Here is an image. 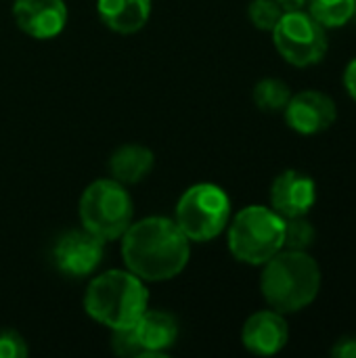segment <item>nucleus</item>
Masks as SVG:
<instances>
[{"mask_svg":"<svg viewBox=\"0 0 356 358\" xmlns=\"http://www.w3.org/2000/svg\"><path fill=\"white\" fill-rule=\"evenodd\" d=\"M103 239H99L97 235L84 231H69L65 233L52 252L55 264L57 268L67 275V277H86L92 275L101 260H103Z\"/></svg>","mask_w":356,"mask_h":358,"instance_id":"nucleus-9","label":"nucleus"},{"mask_svg":"<svg viewBox=\"0 0 356 358\" xmlns=\"http://www.w3.org/2000/svg\"><path fill=\"white\" fill-rule=\"evenodd\" d=\"M111 348L118 357L134 358L143 357V348L134 336V329H113V338H111Z\"/></svg>","mask_w":356,"mask_h":358,"instance_id":"nucleus-20","label":"nucleus"},{"mask_svg":"<svg viewBox=\"0 0 356 358\" xmlns=\"http://www.w3.org/2000/svg\"><path fill=\"white\" fill-rule=\"evenodd\" d=\"M315 203L317 185L300 170H285L271 185V208L281 218L308 216Z\"/></svg>","mask_w":356,"mask_h":358,"instance_id":"nucleus-10","label":"nucleus"},{"mask_svg":"<svg viewBox=\"0 0 356 358\" xmlns=\"http://www.w3.org/2000/svg\"><path fill=\"white\" fill-rule=\"evenodd\" d=\"M122 239L124 262L143 281L174 279L191 256L187 235L174 220L164 216H149L130 224Z\"/></svg>","mask_w":356,"mask_h":358,"instance_id":"nucleus-1","label":"nucleus"},{"mask_svg":"<svg viewBox=\"0 0 356 358\" xmlns=\"http://www.w3.org/2000/svg\"><path fill=\"white\" fill-rule=\"evenodd\" d=\"M308 13L325 29H338L353 21L355 0H308Z\"/></svg>","mask_w":356,"mask_h":358,"instance_id":"nucleus-16","label":"nucleus"},{"mask_svg":"<svg viewBox=\"0 0 356 358\" xmlns=\"http://www.w3.org/2000/svg\"><path fill=\"white\" fill-rule=\"evenodd\" d=\"M153 164L155 155L151 149L143 145H122L109 159V172L113 180L122 185H136L153 170Z\"/></svg>","mask_w":356,"mask_h":358,"instance_id":"nucleus-15","label":"nucleus"},{"mask_svg":"<svg viewBox=\"0 0 356 358\" xmlns=\"http://www.w3.org/2000/svg\"><path fill=\"white\" fill-rule=\"evenodd\" d=\"M254 103L258 109L275 113V111H283L285 105L292 99V90L290 86L279 80V78H264L254 86Z\"/></svg>","mask_w":356,"mask_h":358,"instance_id":"nucleus-17","label":"nucleus"},{"mask_svg":"<svg viewBox=\"0 0 356 358\" xmlns=\"http://www.w3.org/2000/svg\"><path fill=\"white\" fill-rule=\"evenodd\" d=\"M271 34L277 52L294 67H311L321 63L329 48L327 29L302 8L285 10Z\"/></svg>","mask_w":356,"mask_h":358,"instance_id":"nucleus-7","label":"nucleus"},{"mask_svg":"<svg viewBox=\"0 0 356 358\" xmlns=\"http://www.w3.org/2000/svg\"><path fill=\"white\" fill-rule=\"evenodd\" d=\"M283 113L287 126L304 136L325 132L338 120L336 101L321 90H302L292 94Z\"/></svg>","mask_w":356,"mask_h":358,"instance_id":"nucleus-8","label":"nucleus"},{"mask_svg":"<svg viewBox=\"0 0 356 358\" xmlns=\"http://www.w3.org/2000/svg\"><path fill=\"white\" fill-rule=\"evenodd\" d=\"M149 292L130 271H107L94 277L84 296L86 313L109 329H130L143 317Z\"/></svg>","mask_w":356,"mask_h":358,"instance_id":"nucleus-3","label":"nucleus"},{"mask_svg":"<svg viewBox=\"0 0 356 358\" xmlns=\"http://www.w3.org/2000/svg\"><path fill=\"white\" fill-rule=\"evenodd\" d=\"M353 21H356V0H355V10H353Z\"/></svg>","mask_w":356,"mask_h":358,"instance_id":"nucleus-25","label":"nucleus"},{"mask_svg":"<svg viewBox=\"0 0 356 358\" xmlns=\"http://www.w3.org/2000/svg\"><path fill=\"white\" fill-rule=\"evenodd\" d=\"M329 355L336 358H356V336H344L340 338Z\"/></svg>","mask_w":356,"mask_h":358,"instance_id":"nucleus-22","label":"nucleus"},{"mask_svg":"<svg viewBox=\"0 0 356 358\" xmlns=\"http://www.w3.org/2000/svg\"><path fill=\"white\" fill-rule=\"evenodd\" d=\"M101 21L118 34L138 31L151 15V0H97Z\"/></svg>","mask_w":356,"mask_h":358,"instance_id":"nucleus-14","label":"nucleus"},{"mask_svg":"<svg viewBox=\"0 0 356 358\" xmlns=\"http://www.w3.org/2000/svg\"><path fill=\"white\" fill-rule=\"evenodd\" d=\"M283 233L285 218H281L273 208L248 206L231 220L229 250L239 262L262 266L283 250Z\"/></svg>","mask_w":356,"mask_h":358,"instance_id":"nucleus-4","label":"nucleus"},{"mask_svg":"<svg viewBox=\"0 0 356 358\" xmlns=\"http://www.w3.org/2000/svg\"><path fill=\"white\" fill-rule=\"evenodd\" d=\"M281 4L283 10H298V8H304L308 0H277Z\"/></svg>","mask_w":356,"mask_h":358,"instance_id":"nucleus-24","label":"nucleus"},{"mask_svg":"<svg viewBox=\"0 0 356 358\" xmlns=\"http://www.w3.org/2000/svg\"><path fill=\"white\" fill-rule=\"evenodd\" d=\"M132 199L118 180H94L80 197L82 227L103 241L122 237L132 224Z\"/></svg>","mask_w":356,"mask_h":358,"instance_id":"nucleus-5","label":"nucleus"},{"mask_svg":"<svg viewBox=\"0 0 356 358\" xmlns=\"http://www.w3.org/2000/svg\"><path fill=\"white\" fill-rule=\"evenodd\" d=\"M231 220V199L218 185L199 182L189 187L176 206L174 222L189 241H212Z\"/></svg>","mask_w":356,"mask_h":358,"instance_id":"nucleus-6","label":"nucleus"},{"mask_svg":"<svg viewBox=\"0 0 356 358\" xmlns=\"http://www.w3.org/2000/svg\"><path fill=\"white\" fill-rule=\"evenodd\" d=\"M344 86H346L348 94L353 96V101L356 103V57L344 69Z\"/></svg>","mask_w":356,"mask_h":358,"instance_id":"nucleus-23","label":"nucleus"},{"mask_svg":"<svg viewBox=\"0 0 356 358\" xmlns=\"http://www.w3.org/2000/svg\"><path fill=\"white\" fill-rule=\"evenodd\" d=\"M241 342L245 350L256 357H273L281 352L290 342V325L285 315L277 310L254 313L241 329Z\"/></svg>","mask_w":356,"mask_h":358,"instance_id":"nucleus-12","label":"nucleus"},{"mask_svg":"<svg viewBox=\"0 0 356 358\" xmlns=\"http://www.w3.org/2000/svg\"><path fill=\"white\" fill-rule=\"evenodd\" d=\"M285 10L277 0H252L248 6V17L256 29L273 31Z\"/></svg>","mask_w":356,"mask_h":358,"instance_id":"nucleus-19","label":"nucleus"},{"mask_svg":"<svg viewBox=\"0 0 356 358\" xmlns=\"http://www.w3.org/2000/svg\"><path fill=\"white\" fill-rule=\"evenodd\" d=\"M13 17L21 31L36 40H48L63 31L67 6L63 0H15Z\"/></svg>","mask_w":356,"mask_h":358,"instance_id":"nucleus-11","label":"nucleus"},{"mask_svg":"<svg viewBox=\"0 0 356 358\" xmlns=\"http://www.w3.org/2000/svg\"><path fill=\"white\" fill-rule=\"evenodd\" d=\"M262 266L260 292L273 310L292 315L317 300L321 292V266L308 252L283 248Z\"/></svg>","mask_w":356,"mask_h":358,"instance_id":"nucleus-2","label":"nucleus"},{"mask_svg":"<svg viewBox=\"0 0 356 358\" xmlns=\"http://www.w3.org/2000/svg\"><path fill=\"white\" fill-rule=\"evenodd\" d=\"M315 239H317V231L306 216L285 218V233H283V248L285 250L308 252L315 245Z\"/></svg>","mask_w":356,"mask_h":358,"instance_id":"nucleus-18","label":"nucleus"},{"mask_svg":"<svg viewBox=\"0 0 356 358\" xmlns=\"http://www.w3.org/2000/svg\"><path fill=\"white\" fill-rule=\"evenodd\" d=\"M27 344L25 340L10 329H0V358H25Z\"/></svg>","mask_w":356,"mask_h":358,"instance_id":"nucleus-21","label":"nucleus"},{"mask_svg":"<svg viewBox=\"0 0 356 358\" xmlns=\"http://www.w3.org/2000/svg\"><path fill=\"white\" fill-rule=\"evenodd\" d=\"M143 348V357H159L164 350L174 346L178 338V321L174 315L164 310H145L132 327Z\"/></svg>","mask_w":356,"mask_h":358,"instance_id":"nucleus-13","label":"nucleus"}]
</instances>
